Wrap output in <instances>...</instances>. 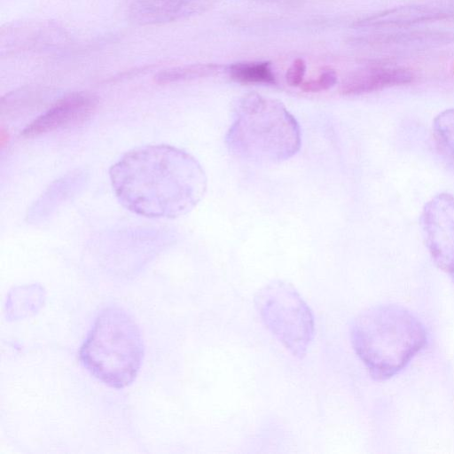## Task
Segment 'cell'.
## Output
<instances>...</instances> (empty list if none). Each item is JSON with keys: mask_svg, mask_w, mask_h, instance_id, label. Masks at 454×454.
<instances>
[{"mask_svg": "<svg viewBox=\"0 0 454 454\" xmlns=\"http://www.w3.org/2000/svg\"><path fill=\"white\" fill-rule=\"evenodd\" d=\"M306 72V63L301 59H295L286 73V81L289 86L297 87L303 82Z\"/></svg>", "mask_w": 454, "mask_h": 454, "instance_id": "obj_16", "label": "cell"}, {"mask_svg": "<svg viewBox=\"0 0 454 454\" xmlns=\"http://www.w3.org/2000/svg\"><path fill=\"white\" fill-rule=\"evenodd\" d=\"M413 72L395 65H372L350 73L340 85L345 96L367 94L387 88L406 85L413 82Z\"/></svg>", "mask_w": 454, "mask_h": 454, "instance_id": "obj_10", "label": "cell"}, {"mask_svg": "<svg viewBox=\"0 0 454 454\" xmlns=\"http://www.w3.org/2000/svg\"><path fill=\"white\" fill-rule=\"evenodd\" d=\"M215 0H132L129 20L140 26L161 25L200 14Z\"/></svg>", "mask_w": 454, "mask_h": 454, "instance_id": "obj_8", "label": "cell"}, {"mask_svg": "<svg viewBox=\"0 0 454 454\" xmlns=\"http://www.w3.org/2000/svg\"><path fill=\"white\" fill-rule=\"evenodd\" d=\"M421 226L427 249L439 268L454 273V196L439 193L422 210Z\"/></svg>", "mask_w": 454, "mask_h": 454, "instance_id": "obj_5", "label": "cell"}, {"mask_svg": "<svg viewBox=\"0 0 454 454\" xmlns=\"http://www.w3.org/2000/svg\"><path fill=\"white\" fill-rule=\"evenodd\" d=\"M235 82L244 84H275L276 77L268 61L238 62L225 67Z\"/></svg>", "mask_w": 454, "mask_h": 454, "instance_id": "obj_12", "label": "cell"}, {"mask_svg": "<svg viewBox=\"0 0 454 454\" xmlns=\"http://www.w3.org/2000/svg\"><path fill=\"white\" fill-rule=\"evenodd\" d=\"M109 178L120 203L148 218H175L187 213L205 189L198 162L184 151L163 144L127 152L112 165Z\"/></svg>", "mask_w": 454, "mask_h": 454, "instance_id": "obj_1", "label": "cell"}, {"mask_svg": "<svg viewBox=\"0 0 454 454\" xmlns=\"http://www.w3.org/2000/svg\"><path fill=\"white\" fill-rule=\"evenodd\" d=\"M452 279L454 281V273L451 274Z\"/></svg>", "mask_w": 454, "mask_h": 454, "instance_id": "obj_18", "label": "cell"}, {"mask_svg": "<svg viewBox=\"0 0 454 454\" xmlns=\"http://www.w3.org/2000/svg\"><path fill=\"white\" fill-rule=\"evenodd\" d=\"M351 342L372 378L390 379L426 345L423 324L407 309L385 304L367 309L353 321Z\"/></svg>", "mask_w": 454, "mask_h": 454, "instance_id": "obj_2", "label": "cell"}, {"mask_svg": "<svg viewBox=\"0 0 454 454\" xmlns=\"http://www.w3.org/2000/svg\"><path fill=\"white\" fill-rule=\"evenodd\" d=\"M426 4H430L444 8L454 10V0H423Z\"/></svg>", "mask_w": 454, "mask_h": 454, "instance_id": "obj_17", "label": "cell"}, {"mask_svg": "<svg viewBox=\"0 0 454 454\" xmlns=\"http://www.w3.org/2000/svg\"><path fill=\"white\" fill-rule=\"evenodd\" d=\"M223 66L214 63L191 64L168 68L159 72L154 81L159 84L186 82L210 77L220 73Z\"/></svg>", "mask_w": 454, "mask_h": 454, "instance_id": "obj_13", "label": "cell"}, {"mask_svg": "<svg viewBox=\"0 0 454 454\" xmlns=\"http://www.w3.org/2000/svg\"><path fill=\"white\" fill-rule=\"evenodd\" d=\"M64 32L50 21L21 20L1 29V51L7 54L40 50L59 43Z\"/></svg>", "mask_w": 454, "mask_h": 454, "instance_id": "obj_9", "label": "cell"}, {"mask_svg": "<svg viewBox=\"0 0 454 454\" xmlns=\"http://www.w3.org/2000/svg\"><path fill=\"white\" fill-rule=\"evenodd\" d=\"M254 304L265 326L278 340L294 356L304 357L314 337V317L294 287L272 281L257 292Z\"/></svg>", "mask_w": 454, "mask_h": 454, "instance_id": "obj_4", "label": "cell"}, {"mask_svg": "<svg viewBox=\"0 0 454 454\" xmlns=\"http://www.w3.org/2000/svg\"><path fill=\"white\" fill-rule=\"evenodd\" d=\"M98 105V98L90 92L76 91L65 95L32 121L23 129L22 136L34 137L82 124L94 114Z\"/></svg>", "mask_w": 454, "mask_h": 454, "instance_id": "obj_6", "label": "cell"}, {"mask_svg": "<svg viewBox=\"0 0 454 454\" xmlns=\"http://www.w3.org/2000/svg\"><path fill=\"white\" fill-rule=\"evenodd\" d=\"M83 367L104 384L123 388L136 379L144 356L140 329L122 308L103 309L81 347Z\"/></svg>", "mask_w": 454, "mask_h": 454, "instance_id": "obj_3", "label": "cell"}, {"mask_svg": "<svg viewBox=\"0 0 454 454\" xmlns=\"http://www.w3.org/2000/svg\"><path fill=\"white\" fill-rule=\"evenodd\" d=\"M359 43L397 50L427 49L453 43L454 33L438 29L405 28L363 37Z\"/></svg>", "mask_w": 454, "mask_h": 454, "instance_id": "obj_11", "label": "cell"}, {"mask_svg": "<svg viewBox=\"0 0 454 454\" xmlns=\"http://www.w3.org/2000/svg\"><path fill=\"white\" fill-rule=\"evenodd\" d=\"M338 81L337 74L333 69L322 72L317 79L303 82L300 88L305 92H320L333 88Z\"/></svg>", "mask_w": 454, "mask_h": 454, "instance_id": "obj_15", "label": "cell"}, {"mask_svg": "<svg viewBox=\"0 0 454 454\" xmlns=\"http://www.w3.org/2000/svg\"><path fill=\"white\" fill-rule=\"evenodd\" d=\"M433 127L437 144L454 162V108L439 114L434 120Z\"/></svg>", "mask_w": 454, "mask_h": 454, "instance_id": "obj_14", "label": "cell"}, {"mask_svg": "<svg viewBox=\"0 0 454 454\" xmlns=\"http://www.w3.org/2000/svg\"><path fill=\"white\" fill-rule=\"evenodd\" d=\"M438 21H454V10L426 3L397 6L360 19L354 23V27L405 29Z\"/></svg>", "mask_w": 454, "mask_h": 454, "instance_id": "obj_7", "label": "cell"}]
</instances>
